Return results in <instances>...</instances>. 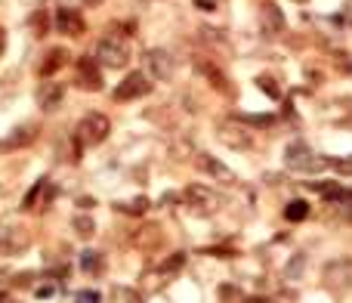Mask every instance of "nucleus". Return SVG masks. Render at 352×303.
Wrapping results in <instances>:
<instances>
[{
	"label": "nucleus",
	"instance_id": "f257e3e1",
	"mask_svg": "<svg viewBox=\"0 0 352 303\" xmlns=\"http://www.w3.org/2000/svg\"><path fill=\"white\" fill-rule=\"evenodd\" d=\"M96 62H99V65H108V68H124L130 62L127 41H124V37H117V34L99 37V43H96Z\"/></svg>",
	"mask_w": 352,
	"mask_h": 303
},
{
	"label": "nucleus",
	"instance_id": "f03ea898",
	"mask_svg": "<svg viewBox=\"0 0 352 303\" xmlns=\"http://www.w3.org/2000/svg\"><path fill=\"white\" fill-rule=\"evenodd\" d=\"M216 139H220L222 146L235 148V152H244V148L253 146V133L244 127V121H238V117H226V121L216 124Z\"/></svg>",
	"mask_w": 352,
	"mask_h": 303
},
{
	"label": "nucleus",
	"instance_id": "7ed1b4c3",
	"mask_svg": "<svg viewBox=\"0 0 352 303\" xmlns=\"http://www.w3.org/2000/svg\"><path fill=\"white\" fill-rule=\"evenodd\" d=\"M284 164H288L290 170L315 173V170H321V167H325L327 161H325V158H318V155H315L312 148L306 146V142H290V146L284 148Z\"/></svg>",
	"mask_w": 352,
	"mask_h": 303
},
{
	"label": "nucleus",
	"instance_id": "20e7f679",
	"mask_svg": "<svg viewBox=\"0 0 352 303\" xmlns=\"http://www.w3.org/2000/svg\"><path fill=\"white\" fill-rule=\"evenodd\" d=\"M142 68H145V74L154 80H170L173 71H176V59H173L164 47H152L142 53Z\"/></svg>",
	"mask_w": 352,
	"mask_h": 303
},
{
	"label": "nucleus",
	"instance_id": "39448f33",
	"mask_svg": "<svg viewBox=\"0 0 352 303\" xmlns=\"http://www.w3.org/2000/svg\"><path fill=\"white\" fill-rule=\"evenodd\" d=\"M111 133V121L105 115H99V111H90V115L80 121L78 127V139L84 142V146H99V142H105Z\"/></svg>",
	"mask_w": 352,
	"mask_h": 303
},
{
	"label": "nucleus",
	"instance_id": "423d86ee",
	"mask_svg": "<svg viewBox=\"0 0 352 303\" xmlns=\"http://www.w3.org/2000/svg\"><path fill=\"white\" fill-rule=\"evenodd\" d=\"M148 93H152V80H148V74L133 71L115 87L111 99H115V102H133V99H142V96H148Z\"/></svg>",
	"mask_w": 352,
	"mask_h": 303
},
{
	"label": "nucleus",
	"instance_id": "0eeeda50",
	"mask_svg": "<svg viewBox=\"0 0 352 303\" xmlns=\"http://www.w3.org/2000/svg\"><path fill=\"white\" fill-rule=\"evenodd\" d=\"M325 284L333 294H346V291L352 288V260L349 257L331 260V263L325 266Z\"/></svg>",
	"mask_w": 352,
	"mask_h": 303
},
{
	"label": "nucleus",
	"instance_id": "6e6552de",
	"mask_svg": "<svg viewBox=\"0 0 352 303\" xmlns=\"http://www.w3.org/2000/svg\"><path fill=\"white\" fill-rule=\"evenodd\" d=\"M78 84L84 87V90H93V93H99L102 90V68H99V62H96V56H80L78 59Z\"/></svg>",
	"mask_w": 352,
	"mask_h": 303
},
{
	"label": "nucleus",
	"instance_id": "1a4fd4ad",
	"mask_svg": "<svg viewBox=\"0 0 352 303\" xmlns=\"http://www.w3.org/2000/svg\"><path fill=\"white\" fill-rule=\"evenodd\" d=\"M195 164L201 167V170L207 173V177H213L216 183H228V186L235 183V173L228 170V167L222 164L220 158H213V155H207V152H198V155H195Z\"/></svg>",
	"mask_w": 352,
	"mask_h": 303
},
{
	"label": "nucleus",
	"instance_id": "9d476101",
	"mask_svg": "<svg viewBox=\"0 0 352 303\" xmlns=\"http://www.w3.org/2000/svg\"><path fill=\"white\" fill-rule=\"evenodd\" d=\"M185 201H191L195 207L207 210V214L222 207V195H216V192L207 189V186H189V189H185Z\"/></svg>",
	"mask_w": 352,
	"mask_h": 303
},
{
	"label": "nucleus",
	"instance_id": "9b49d317",
	"mask_svg": "<svg viewBox=\"0 0 352 303\" xmlns=\"http://www.w3.org/2000/svg\"><path fill=\"white\" fill-rule=\"evenodd\" d=\"M62 99H65V87L56 84V80H43L37 87V105H40V111H56L62 105Z\"/></svg>",
	"mask_w": 352,
	"mask_h": 303
},
{
	"label": "nucleus",
	"instance_id": "f8f14e48",
	"mask_svg": "<svg viewBox=\"0 0 352 303\" xmlns=\"http://www.w3.org/2000/svg\"><path fill=\"white\" fill-rule=\"evenodd\" d=\"M56 28H59L62 34H68V37H80L86 25H84V19H80L78 10L62 6V10H56Z\"/></svg>",
	"mask_w": 352,
	"mask_h": 303
},
{
	"label": "nucleus",
	"instance_id": "ddd939ff",
	"mask_svg": "<svg viewBox=\"0 0 352 303\" xmlns=\"http://www.w3.org/2000/svg\"><path fill=\"white\" fill-rule=\"evenodd\" d=\"M195 71L198 74H204V78L210 80V87H216L220 93H232V87H228V78L222 74V68L220 65H213V62H207V59H195Z\"/></svg>",
	"mask_w": 352,
	"mask_h": 303
},
{
	"label": "nucleus",
	"instance_id": "4468645a",
	"mask_svg": "<svg viewBox=\"0 0 352 303\" xmlns=\"http://www.w3.org/2000/svg\"><path fill=\"white\" fill-rule=\"evenodd\" d=\"M259 25H263V31L269 37H278L284 31V16L281 10H278L275 3H266L263 10H259Z\"/></svg>",
	"mask_w": 352,
	"mask_h": 303
},
{
	"label": "nucleus",
	"instance_id": "2eb2a0df",
	"mask_svg": "<svg viewBox=\"0 0 352 303\" xmlns=\"http://www.w3.org/2000/svg\"><path fill=\"white\" fill-rule=\"evenodd\" d=\"M31 139H34V127H31V124H22V127L10 130V136H3V139H0V148H3V152H12V148L28 146Z\"/></svg>",
	"mask_w": 352,
	"mask_h": 303
},
{
	"label": "nucleus",
	"instance_id": "dca6fc26",
	"mask_svg": "<svg viewBox=\"0 0 352 303\" xmlns=\"http://www.w3.org/2000/svg\"><path fill=\"white\" fill-rule=\"evenodd\" d=\"M65 59H68V53L62 47H56V49H49L47 56H43V62L40 65H37V74H40V78H49V74L53 71H59L62 65H65Z\"/></svg>",
	"mask_w": 352,
	"mask_h": 303
},
{
	"label": "nucleus",
	"instance_id": "f3484780",
	"mask_svg": "<svg viewBox=\"0 0 352 303\" xmlns=\"http://www.w3.org/2000/svg\"><path fill=\"white\" fill-rule=\"evenodd\" d=\"M284 216H288L290 223H303L309 216V204L303 201V198H294V201H288V207H284Z\"/></svg>",
	"mask_w": 352,
	"mask_h": 303
},
{
	"label": "nucleus",
	"instance_id": "a211bd4d",
	"mask_svg": "<svg viewBox=\"0 0 352 303\" xmlns=\"http://www.w3.org/2000/svg\"><path fill=\"white\" fill-rule=\"evenodd\" d=\"M71 229H74V235H80V238H93V232H96V223H93V216L78 214L71 220Z\"/></svg>",
	"mask_w": 352,
	"mask_h": 303
},
{
	"label": "nucleus",
	"instance_id": "6ab92c4d",
	"mask_svg": "<svg viewBox=\"0 0 352 303\" xmlns=\"http://www.w3.org/2000/svg\"><path fill=\"white\" fill-rule=\"evenodd\" d=\"M117 210H121V214H130V216H142L148 210V198H133V201H121L117 204Z\"/></svg>",
	"mask_w": 352,
	"mask_h": 303
},
{
	"label": "nucleus",
	"instance_id": "aec40b11",
	"mask_svg": "<svg viewBox=\"0 0 352 303\" xmlns=\"http://www.w3.org/2000/svg\"><path fill=\"white\" fill-rule=\"evenodd\" d=\"M80 269H84V272H99V269H102L99 254L96 251H84V254H80Z\"/></svg>",
	"mask_w": 352,
	"mask_h": 303
},
{
	"label": "nucleus",
	"instance_id": "412c9836",
	"mask_svg": "<svg viewBox=\"0 0 352 303\" xmlns=\"http://www.w3.org/2000/svg\"><path fill=\"white\" fill-rule=\"evenodd\" d=\"M327 164H331L340 177H352V155H346V158H331Z\"/></svg>",
	"mask_w": 352,
	"mask_h": 303
},
{
	"label": "nucleus",
	"instance_id": "4be33fe9",
	"mask_svg": "<svg viewBox=\"0 0 352 303\" xmlns=\"http://www.w3.org/2000/svg\"><path fill=\"white\" fill-rule=\"evenodd\" d=\"M303 266H306V257H303V254H296V257L288 263V278H300Z\"/></svg>",
	"mask_w": 352,
	"mask_h": 303
},
{
	"label": "nucleus",
	"instance_id": "5701e85b",
	"mask_svg": "<svg viewBox=\"0 0 352 303\" xmlns=\"http://www.w3.org/2000/svg\"><path fill=\"white\" fill-rule=\"evenodd\" d=\"M257 84H259V90H263V93H269L272 99H278V96H281V90H278V87H275V80H272V78H257Z\"/></svg>",
	"mask_w": 352,
	"mask_h": 303
},
{
	"label": "nucleus",
	"instance_id": "b1692460",
	"mask_svg": "<svg viewBox=\"0 0 352 303\" xmlns=\"http://www.w3.org/2000/svg\"><path fill=\"white\" fill-rule=\"evenodd\" d=\"M201 37H204V41H207V43H220V47H222V43H226V41H222V37H220V31H213V28H201Z\"/></svg>",
	"mask_w": 352,
	"mask_h": 303
},
{
	"label": "nucleus",
	"instance_id": "393cba45",
	"mask_svg": "<svg viewBox=\"0 0 352 303\" xmlns=\"http://www.w3.org/2000/svg\"><path fill=\"white\" fill-rule=\"evenodd\" d=\"M78 303H99V294H96V291H80Z\"/></svg>",
	"mask_w": 352,
	"mask_h": 303
},
{
	"label": "nucleus",
	"instance_id": "a878e982",
	"mask_svg": "<svg viewBox=\"0 0 352 303\" xmlns=\"http://www.w3.org/2000/svg\"><path fill=\"white\" fill-rule=\"evenodd\" d=\"M31 22H34V28H37V31H40V34H43V28H47V16H43V12H37V16L31 19Z\"/></svg>",
	"mask_w": 352,
	"mask_h": 303
},
{
	"label": "nucleus",
	"instance_id": "bb28decb",
	"mask_svg": "<svg viewBox=\"0 0 352 303\" xmlns=\"http://www.w3.org/2000/svg\"><path fill=\"white\" fill-rule=\"evenodd\" d=\"M3 53H6V31L0 28V56H3Z\"/></svg>",
	"mask_w": 352,
	"mask_h": 303
},
{
	"label": "nucleus",
	"instance_id": "cd10ccee",
	"mask_svg": "<svg viewBox=\"0 0 352 303\" xmlns=\"http://www.w3.org/2000/svg\"><path fill=\"white\" fill-rule=\"evenodd\" d=\"M84 3H86V6H99V3H102V0H84Z\"/></svg>",
	"mask_w": 352,
	"mask_h": 303
}]
</instances>
